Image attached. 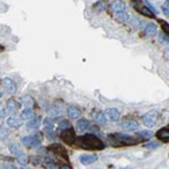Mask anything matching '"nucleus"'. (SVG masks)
Wrapping results in <instances>:
<instances>
[{
    "instance_id": "obj_33",
    "label": "nucleus",
    "mask_w": 169,
    "mask_h": 169,
    "mask_svg": "<svg viewBox=\"0 0 169 169\" xmlns=\"http://www.w3.org/2000/svg\"><path fill=\"white\" fill-rule=\"evenodd\" d=\"M145 147H147V149H155V147H158V143L157 142H149V143L145 145Z\"/></svg>"
},
{
    "instance_id": "obj_19",
    "label": "nucleus",
    "mask_w": 169,
    "mask_h": 169,
    "mask_svg": "<svg viewBox=\"0 0 169 169\" xmlns=\"http://www.w3.org/2000/svg\"><path fill=\"white\" fill-rule=\"evenodd\" d=\"M155 33H157V26L154 23H149V25L145 26V34L147 37H154Z\"/></svg>"
},
{
    "instance_id": "obj_18",
    "label": "nucleus",
    "mask_w": 169,
    "mask_h": 169,
    "mask_svg": "<svg viewBox=\"0 0 169 169\" xmlns=\"http://www.w3.org/2000/svg\"><path fill=\"white\" fill-rule=\"evenodd\" d=\"M106 115H107V118H110L111 120H119V118H120V114H119V111H118L116 108H108L106 111Z\"/></svg>"
},
{
    "instance_id": "obj_3",
    "label": "nucleus",
    "mask_w": 169,
    "mask_h": 169,
    "mask_svg": "<svg viewBox=\"0 0 169 169\" xmlns=\"http://www.w3.org/2000/svg\"><path fill=\"white\" fill-rule=\"evenodd\" d=\"M41 141H42V135L39 133H35V134H33V135H29V137L22 138V143L27 147L37 146V145L41 143Z\"/></svg>"
},
{
    "instance_id": "obj_7",
    "label": "nucleus",
    "mask_w": 169,
    "mask_h": 169,
    "mask_svg": "<svg viewBox=\"0 0 169 169\" xmlns=\"http://www.w3.org/2000/svg\"><path fill=\"white\" fill-rule=\"evenodd\" d=\"M155 120H157V112L152 111V112H147L146 115L142 116V123H143L146 127H153L155 125Z\"/></svg>"
},
{
    "instance_id": "obj_23",
    "label": "nucleus",
    "mask_w": 169,
    "mask_h": 169,
    "mask_svg": "<svg viewBox=\"0 0 169 169\" xmlns=\"http://www.w3.org/2000/svg\"><path fill=\"white\" fill-rule=\"evenodd\" d=\"M20 103H22L25 107H33L34 106L33 98H31V96H29V95H23L22 98H20Z\"/></svg>"
},
{
    "instance_id": "obj_37",
    "label": "nucleus",
    "mask_w": 169,
    "mask_h": 169,
    "mask_svg": "<svg viewBox=\"0 0 169 169\" xmlns=\"http://www.w3.org/2000/svg\"><path fill=\"white\" fill-rule=\"evenodd\" d=\"M162 11H164V14H165L166 17H169V8L168 7H162Z\"/></svg>"
},
{
    "instance_id": "obj_30",
    "label": "nucleus",
    "mask_w": 169,
    "mask_h": 169,
    "mask_svg": "<svg viewBox=\"0 0 169 169\" xmlns=\"http://www.w3.org/2000/svg\"><path fill=\"white\" fill-rule=\"evenodd\" d=\"M44 125L45 127H54V122H53V118H46V119L44 120Z\"/></svg>"
},
{
    "instance_id": "obj_11",
    "label": "nucleus",
    "mask_w": 169,
    "mask_h": 169,
    "mask_svg": "<svg viewBox=\"0 0 169 169\" xmlns=\"http://www.w3.org/2000/svg\"><path fill=\"white\" fill-rule=\"evenodd\" d=\"M2 85H3L8 92H11V93L17 92V84H15L11 79H8V77H4V79L2 80Z\"/></svg>"
},
{
    "instance_id": "obj_4",
    "label": "nucleus",
    "mask_w": 169,
    "mask_h": 169,
    "mask_svg": "<svg viewBox=\"0 0 169 169\" xmlns=\"http://www.w3.org/2000/svg\"><path fill=\"white\" fill-rule=\"evenodd\" d=\"M68 108V107L64 104V101H56L54 104H53L52 107H50V110H49V115L52 118H57V116H60L62 112H65V110Z\"/></svg>"
},
{
    "instance_id": "obj_1",
    "label": "nucleus",
    "mask_w": 169,
    "mask_h": 169,
    "mask_svg": "<svg viewBox=\"0 0 169 169\" xmlns=\"http://www.w3.org/2000/svg\"><path fill=\"white\" fill-rule=\"evenodd\" d=\"M74 145L79 147H84V149H91V150H101L106 146L93 134H85V135H81L79 138H76L74 139Z\"/></svg>"
},
{
    "instance_id": "obj_28",
    "label": "nucleus",
    "mask_w": 169,
    "mask_h": 169,
    "mask_svg": "<svg viewBox=\"0 0 169 169\" xmlns=\"http://www.w3.org/2000/svg\"><path fill=\"white\" fill-rule=\"evenodd\" d=\"M8 130H7L6 127H0V141H4V139H7V137H8Z\"/></svg>"
},
{
    "instance_id": "obj_32",
    "label": "nucleus",
    "mask_w": 169,
    "mask_h": 169,
    "mask_svg": "<svg viewBox=\"0 0 169 169\" xmlns=\"http://www.w3.org/2000/svg\"><path fill=\"white\" fill-rule=\"evenodd\" d=\"M58 127H60L61 130H64V128H68V127H71V123H69L68 120H61V122L58 123Z\"/></svg>"
},
{
    "instance_id": "obj_24",
    "label": "nucleus",
    "mask_w": 169,
    "mask_h": 169,
    "mask_svg": "<svg viewBox=\"0 0 169 169\" xmlns=\"http://www.w3.org/2000/svg\"><path fill=\"white\" fill-rule=\"evenodd\" d=\"M152 135H153L152 131L143 130V131H138V134H137V138H138L139 141H143V139H149V138H152Z\"/></svg>"
},
{
    "instance_id": "obj_27",
    "label": "nucleus",
    "mask_w": 169,
    "mask_h": 169,
    "mask_svg": "<svg viewBox=\"0 0 169 169\" xmlns=\"http://www.w3.org/2000/svg\"><path fill=\"white\" fill-rule=\"evenodd\" d=\"M128 23H130V26H131L133 29H139V25H141V20H139L138 18H130Z\"/></svg>"
},
{
    "instance_id": "obj_6",
    "label": "nucleus",
    "mask_w": 169,
    "mask_h": 169,
    "mask_svg": "<svg viewBox=\"0 0 169 169\" xmlns=\"http://www.w3.org/2000/svg\"><path fill=\"white\" fill-rule=\"evenodd\" d=\"M61 139H62L65 143H74V139H76L74 131L72 130L71 127L64 128V130L61 131Z\"/></svg>"
},
{
    "instance_id": "obj_20",
    "label": "nucleus",
    "mask_w": 169,
    "mask_h": 169,
    "mask_svg": "<svg viewBox=\"0 0 169 169\" xmlns=\"http://www.w3.org/2000/svg\"><path fill=\"white\" fill-rule=\"evenodd\" d=\"M115 18H116L119 22H123V23H126V22H128L130 20V14H127V12H125V11H119V12H115Z\"/></svg>"
},
{
    "instance_id": "obj_12",
    "label": "nucleus",
    "mask_w": 169,
    "mask_h": 169,
    "mask_svg": "<svg viewBox=\"0 0 169 169\" xmlns=\"http://www.w3.org/2000/svg\"><path fill=\"white\" fill-rule=\"evenodd\" d=\"M80 162L83 164V165H89V164H93L96 160H98V155L95 154H83L80 155Z\"/></svg>"
},
{
    "instance_id": "obj_15",
    "label": "nucleus",
    "mask_w": 169,
    "mask_h": 169,
    "mask_svg": "<svg viewBox=\"0 0 169 169\" xmlns=\"http://www.w3.org/2000/svg\"><path fill=\"white\" fill-rule=\"evenodd\" d=\"M41 122H42L41 116L31 118L27 123V128H30V130H37V128H39V126H41Z\"/></svg>"
},
{
    "instance_id": "obj_13",
    "label": "nucleus",
    "mask_w": 169,
    "mask_h": 169,
    "mask_svg": "<svg viewBox=\"0 0 169 169\" xmlns=\"http://www.w3.org/2000/svg\"><path fill=\"white\" fill-rule=\"evenodd\" d=\"M126 4L123 0H114L111 3V10L114 12H119V11H125Z\"/></svg>"
},
{
    "instance_id": "obj_35",
    "label": "nucleus",
    "mask_w": 169,
    "mask_h": 169,
    "mask_svg": "<svg viewBox=\"0 0 169 169\" xmlns=\"http://www.w3.org/2000/svg\"><path fill=\"white\" fill-rule=\"evenodd\" d=\"M160 41H161V42H166V44H169V37L160 35Z\"/></svg>"
},
{
    "instance_id": "obj_17",
    "label": "nucleus",
    "mask_w": 169,
    "mask_h": 169,
    "mask_svg": "<svg viewBox=\"0 0 169 169\" xmlns=\"http://www.w3.org/2000/svg\"><path fill=\"white\" fill-rule=\"evenodd\" d=\"M157 138L162 142H168L169 141V128H161L157 131Z\"/></svg>"
},
{
    "instance_id": "obj_38",
    "label": "nucleus",
    "mask_w": 169,
    "mask_h": 169,
    "mask_svg": "<svg viewBox=\"0 0 169 169\" xmlns=\"http://www.w3.org/2000/svg\"><path fill=\"white\" fill-rule=\"evenodd\" d=\"M0 98H2V92H0Z\"/></svg>"
},
{
    "instance_id": "obj_2",
    "label": "nucleus",
    "mask_w": 169,
    "mask_h": 169,
    "mask_svg": "<svg viewBox=\"0 0 169 169\" xmlns=\"http://www.w3.org/2000/svg\"><path fill=\"white\" fill-rule=\"evenodd\" d=\"M8 149H10V152H11L15 157H17V160H18V162H19V164H22V165H26V164H27V155H26V153L23 152V150L20 149L18 145L10 143Z\"/></svg>"
},
{
    "instance_id": "obj_29",
    "label": "nucleus",
    "mask_w": 169,
    "mask_h": 169,
    "mask_svg": "<svg viewBox=\"0 0 169 169\" xmlns=\"http://www.w3.org/2000/svg\"><path fill=\"white\" fill-rule=\"evenodd\" d=\"M45 165H46V168H60V166H58L53 160H50V158H46V160H45Z\"/></svg>"
},
{
    "instance_id": "obj_10",
    "label": "nucleus",
    "mask_w": 169,
    "mask_h": 169,
    "mask_svg": "<svg viewBox=\"0 0 169 169\" xmlns=\"http://www.w3.org/2000/svg\"><path fill=\"white\" fill-rule=\"evenodd\" d=\"M122 127L125 128L126 131H134V130H138V122L133 119H125L122 123Z\"/></svg>"
},
{
    "instance_id": "obj_14",
    "label": "nucleus",
    "mask_w": 169,
    "mask_h": 169,
    "mask_svg": "<svg viewBox=\"0 0 169 169\" xmlns=\"http://www.w3.org/2000/svg\"><path fill=\"white\" fill-rule=\"evenodd\" d=\"M66 112H68V116L71 118V119H79L80 115H81L80 110L74 106H69L68 108H66Z\"/></svg>"
},
{
    "instance_id": "obj_16",
    "label": "nucleus",
    "mask_w": 169,
    "mask_h": 169,
    "mask_svg": "<svg viewBox=\"0 0 169 169\" xmlns=\"http://www.w3.org/2000/svg\"><path fill=\"white\" fill-rule=\"evenodd\" d=\"M76 127H77V130H79L80 133H83V131H87L88 128L91 127V123L88 122L87 119H80L79 122L76 123Z\"/></svg>"
},
{
    "instance_id": "obj_34",
    "label": "nucleus",
    "mask_w": 169,
    "mask_h": 169,
    "mask_svg": "<svg viewBox=\"0 0 169 169\" xmlns=\"http://www.w3.org/2000/svg\"><path fill=\"white\" fill-rule=\"evenodd\" d=\"M145 4H146V6H147V7H149V8H150V10H152V11H153V12H154V14H155V11H157V10H155V8H154V6H153V4H152V3H150V2H147V0H145Z\"/></svg>"
},
{
    "instance_id": "obj_8",
    "label": "nucleus",
    "mask_w": 169,
    "mask_h": 169,
    "mask_svg": "<svg viewBox=\"0 0 169 169\" xmlns=\"http://www.w3.org/2000/svg\"><path fill=\"white\" fill-rule=\"evenodd\" d=\"M134 8H135L137 11L139 12V14L145 15V17H147V18H154V12H153L152 10H150L149 7L146 6V4H135V6H134Z\"/></svg>"
},
{
    "instance_id": "obj_36",
    "label": "nucleus",
    "mask_w": 169,
    "mask_h": 169,
    "mask_svg": "<svg viewBox=\"0 0 169 169\" xmlns=\"http://www.w3.org/2000/svg\"><path fill=\"white\" fill-rule=\"evenodd\" d=\"M6 110H4V107L3 106H0V119H2V118H4V115H6Z\"/></svg>"
},
{
    "instance_id": "obj_5",
    "label": "nucleus",
    "mask_w": 169,
    "mask_h": 169,
    "mask_svg": "<svg viewBox=\"0 0 169 169\" xmlns=\"http://www.w3.org/2000/svg\"><path fill=\"white\" fill-rule=\"evenodd\" d=\"M112 137L119 142L120 146H122V145H134V143H137V142H139V139L137 138V137L133 138V137L126 135V134H112Z\"/></svg>"
},
{
    "instance_id": "obj_9",
    "label": "nucleus",
    "mask_w": 169,
    "mask_h": 169,
    "mask_svg": "<svg viewBox=\"0 0 169 169\" xmlns=\"http://www.w3.org/2000/svg\"><path fill=\"white\" fill-rule=\"evenodd\" d=\"M49 149L52 150V152H54L57 155L62 157L64 160H68V153H66V150H65V147H64V146H61V145L54 143V145H52V146H50Z\"/></svg>"
},
{
    "instance_id": "obj_25",
    "label": "nucleus",
    "mask_w": 169,
    "mask_h": 169,
    "mask_svg": "<svg viewBox=\"0 0 169 169\" xmlns=\"http://www.w3.org/2000/svg\"><path fill=\"white\" fill-rule=\"evenodd\" d=\"M7 125H8L10 127H12V128H18L20 126V120L18 119V118L11 116V118H8V119H7Z\"/></svg>"
},
{
    "instance_id": "obj_31",
    "label": "nucleus",
    "mask_w": 169,
    "mask_h": 169,
    "mask_svg": "<svg viewBox=\"0 0 169 169\" xmlns=\"http://www.w3.org/2000/svg\"><path fill=\"white\" fill-rule=\"evenodd\" d=\"M158 23H160L161 27L164 29V31H165V33L169 35V23H166L165 20H158Z\"/></svg>"
},
{
    "instance_id": "obj_26",
    "label": "nucleus",
    "mask_w": 169,
    "mask_h": 169,
    "mask_svg": "<svg viewBox=\"0 0 169 169\" xmlns=\"http://www.w3.org/2000/svg\"><path fill=\"white\" fill-rule=\"evenodd\" d=\"M95 120L98 123H100V125H106L107 123V115H104V112H96Z\"/></svg>"
},
{
    "instance_id": "obj_22",
    "label": "nucleus",
    "mask_w": 169,
    "mask_h": 169,
    "mask_svg": "<svg viewBox=\"0 0 169 169\" xmlns=\"http://www.w3.org/2000/svg\"><path fill=\"white\" fill-rule=\"evenodd\" d=\"M20 118H22V119H26V120H30L31 118H34V111L31 110V107H26L22 111V114H20Z\"/></svg>"
},
{
    "instance_id": "obj_21",
    "label": "nucleus",
    "mask_w": 169,
    "mask_h": 169,
    "mask_svg": "<svg viewBox=\"0 0 169 169\" xmlns=\"http://www.w3.org/2000/svg\"><path fill=\"white\" fill-rule=\"evenodd\" d=\"M7 111L11 112V114H17L18 112V103L14 99H10V100L7 101Z\"/></svg>"
}]
</instances>
